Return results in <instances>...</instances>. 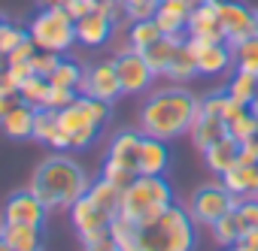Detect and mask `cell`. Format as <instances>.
Returning <instances> with one entry per match:
<instances>
[{
	"instance_id": "30",
	"label": "cell",
	"mask_w": 258,
	"mask_h": 251,
	"mask_svg": "<svg viewBox=\"0 0 258 251\" xmlns=\"http://www.w3.org/2000/svg\"><path fill=\"white\" fill-rule=\"evenodd\" d=\"M225 91H228L234 100H240L243 106H252V100H255V94H258V76L237 70V73L231 76V82H228Z\"/></svg>"
},
{
	"instance_id": "13",
	"label": "cell",
	"mask_w": 258,
	"mask_h": 251,
	"mask_svg": "<svg viewBox=\"0 0 258 251\" xmlns=\"http://www.w3.org/2000/svg\"><path fill=\"white\" fill-rule=\"evenodd\" d=\"M185 40L195 49L201 76H222L228 67H234V52L228 43H207V40H191V37H185Z\"/></svg>"
},
{
	"instance_id": "45",
	"label": "cell",
	"mask_w": 258,
	"mask_h": 251,
	"mask_svg": "<svg viewBox=\"0 0 258 251\" xmlns=\"http://www.w3.org/2000/svg\"><path fill=\"white\" fill-rule=\"evenodd\" d=\"M237 164H258V140L240 146V152H237Z\"/></svg>"
},
{
	"instance_id": "34",
	"label": "cell",
	"mask_w": 258,
	"mask_h": 251,
	"mask_svg": "<svg viewBox=\"0 0 258 251\" xmlns=\"http://www.w3.org/2000/svg\"><path fill=\"white\" fill-rule=\"evenodd\" d=\"M210 233H213V242H216V245H222V248H234V245L243 239V233H240V224H237L234 212H228L225 218H219V221L210 227Z\"/></svg>"
},
{
	"instance_id": "4",
	"label": "cell",
	"mask_w": 258,
	"mask_h": 251,
	"mask_svg": "<svg viewBox=\"0 0 258 251\" xmlns=\"http://www.w3.org/2000/svg\"><path fill=\"white\" fill-rule=\"evenodd\" d=\"M173 200V188L164 176H137L131 185L121 191V209L118 215L127 218L131 224H146L152 218H158L164 209H170Z\"/></svg>"
},
{
	"instance_id": "17",
	"label": "cell",
	"mask_w": 258,
	"mask_h": 251,
	"mask_svg": "<svg viewBox=\"0 0 258 251\" xmlns=\"http://www.w3.org/2000/svg\"><path fill=\"white\" fill-rule=\"evenodd\" d=\"M34 140L55 149V152H70V137L61 131V121H58V109H37V118H34Z\"/></svg>"
},
{
	"instance_id": "50",
	"label": "cell",
	"mask_w": 258,
	"mask_h": 251,
	"mask_svg": "<svg viewBox=\"0 0 258 251\" xmlns=\"http://www.w3.org/2000/svg\"><path fill=\"white\" fill-rule=\"evenodd\" d=\"M0 251H13V248H10V245L4 242V236H0Z\"/></svg>"
},
{
	"instance_id": "14",
	"label": "cell",
	"mask_w": 258,
	"mask_h": 251,
	"mask_svg": "<svg viewBox=\"0 0 258 251\" xmlns=\"http://www.w3.org/2000/svg\"><path fill=\"white\" fill-rule=\"evenodd\" d=\"M112 34H115V22L106 13H100V10H91L82 19H76V43L85 46V49L106 46Z\"/></svg>"
},
{
	"instance_id": "43",
	"label": "cell",
	"mask_w": 258,
	"mask_h": 251,
	"mask_svg": "<svg viewBox=\"0 0 258 251\" xmlns=\"http://www.w3.org/2000/svg\"><path fill=\"white\" fill-rule=\"evenodd\" d=\"M82 251H118L112 233H103V236H94V239H82Z\"/></svg>"
},
{
	"instance_id": "36",
	"label": "cell",
	"mask_w": 258,
	"mask_h": 251,
	"mask_svg": "<svg viewBox=\"0 0 258 251\" xmlns=\"http://www.w3.org/2000/svg\"><path fill=\"white\" fill-rule=\"evenodd\" d=\"M140 173H134V170H127V167H121V164H112V161H106L103 158V164H100V179H106V182H112L115 188H127L134 179H137Z\"/></svg>"
},
{
	"instance_id": "20",
	"label": "cell",
	"mask_w": 258,
	"mask_h": 251,
	"mask_svg": "<svg viewBox=\"0 0 258 251\" xmlns=\"http://www.w3.org/2000/svg\"><path fill=\"white\" fill-rule=\"evenodd\" d=\"M167 167H170L167 143H164V140H155V137H143L137 173H140V176H164V173H167Z\"/></svg>"
},
{
	"instance_id": "18",
	"label": "cell",
	"mask_w": 258,
	"mask_h": 251,
	"mask_svg": "<svg viewBox=\"0 0 258 251\" xmlns=\"http://www.w3.org/2000/svg\"><path fill=\"white\" fill-rule=\"evenodd\" d=\"M140 146H143V134L140 131H118L106 149V161L112 164H121L127 170L137 173V164H140Z\"/></svg>"
},
{
	"instance_id": "29",
	"label": "cell",
	"mask_w": 258,
	"mask_h": 251,
	"mask_svg": "<svg viewBox=\"0 0 258 251\" xmlns=\"http://www.w3.org/2000/svg\"><path fill=\"white\" fill-rule=\"evenodd\" d=\"M228 137H231V140H237L240 146H243V143L258 140V115H255L252 109H243L237 118H231V121H228Z\"/></svg>"
},
{
	"instance_id": "32",
	"label": "cell",
	"mask_w": 258,
	"mask_h": 251,
	"mask_svg": "<svg viewBox=\"0 0 258 251\" xmlns=\"http://www.w3.org/2000/svg\"><path fill=\"white\" fill-rule=\"evenodd\" d=\"M231 52H234V70L258 76V37H249V40L231 46Z\"/></svg>"
},
{
	"instance_id": "1",
	"label": "cell",
	"mask_w": 258,
	"mask_h": 251,
	"mask_svg": "<svg viewBox=\"0 0 258 251\" xmlns=\"http://www.w3.org/2000/svg\"><path fill=\"white\" fill-rule=\"evenodd\" d=\"M195 218L185 206L173 203L158 218L146 224H131L127 218L115 215L109 233L118 245V251H195Z\"/></svg>"
},
{
	"instance_id": "25",
	"label": "cell",
	"mask_w": 258,
	"mask_h": 251,
	"mask_svg": "<svg viewBox=\"0 0 258 251\" xmlns=\"http://www.w3.org/2000/svg\"><path fill=\"white\" fill-rule=\"evenodd\" d=\"M164 76H167L170 82H188V79L198 76V58H195V49L188 46V40H182V43L176 46V52H173L170 67H167Z\"/></svg>"
},
{
	"instance_id": "15",
	"label": "cell",
	"mask_w": 258,
	"mask_h": 251,
	"mask_svg": "<svg viewBox=\"0 0 258 251\" xmlns=\"http://www.w3.org/2000/svg\"><path fill=\"white\" fill-rule=\"evenodd\" d=\"M216 4H219V0H204V4H198V7L191 10L185 37H191V40H207V43H225Z\"/></svg>"
},
{
	"instance_id": "47",
	"label": "cell",
	"mask_w": 258,
	"mask_h": 251,
	"mask_svg": "<svg viewBox=\"0 0 258 251\" xmlns=\"http://www.w3.org/2000/svg\"><path fill=\"white\" fill-rule=\"evenodd\" d=\"M37 4L43 7V10H55V7H61L64 0H37Z\"/></svg>"
},
{
	"instance_id": "54",
	"label": "cell",
	"mask_w": 258,
	"mask_h": 251,
	"mask_svg": "<svg viewBox=\"0 0 258 251\" xmlns=\"http://www.w3.org/2000/svg\"><path fill=\"white\" fill-rule=\"evenodd\" d=\"M0 233H4V221H0Z\"/></svg>"
},
{
	"instance_id": "26",
	"label": "cell",
	"mask_w": 258,
	"mask_h": 251,
	"mask_svg": "<svg viewBox=\"0 0 258 251\" xmlns=\"http://www.w3.org/2000/svg\"><path fill=\"white\" fill-rule=\"evenodd\" d=\"M185 37H161V40H155L149 49H143V58L149 61V67H152V73L155 76H164L167 73V67H170V58H173V52H176V46L182 43Z\"/></svg>"
},
{
	"instance_id": "28",
	"label": "cell",
	"mask_w": 258,
	"mask_h": 251,
	"mask_svg": "<svg viewBox=\"0 0 258 251\" xmlns=\"http://www.w3.org/2000/svg\"><path fill=\"white\" fill-rule=\"evenodd\" d=\"M88 197H91L97 206H103L106 212H112V215H118V209H121V188H115L112 182H106V179H100V176L91 182Z\"/></svg>"
},
{
	"instance_id": "40",
	"label": "cell",
	"mask_w": 258,
	"mask_h": 251,
	"mask_svg": "<svg viewBox=\"0 0 258 251\" xmlns=\"http://www.w3.org/2000/svg\"><path fill=\"white\" fill-rule=\"evenodd\" d=\"M76 97H79V91H73V88H61V85H52V91H49V97H46V106L61 112V109L70 106Z\"/></svg>"
},
{
	"instance_id": "31",
	"label": "cell",
	"mask_w": 258,
	"mask_h": 251,
	"mask_svg": "<svg viewBox=\"0 0 258 251\" xmlns=\"http://www.w3.org/2000/svg\"><path fill=\"white\" fill-rule=\"evenodd\" d=\"M19 91H22V100L28 103V106H34V109H43L46 106V97H49V91H52V82L46 79V76H31V79H25L22 85H19Z\"/></svg>"
},
{
	"instance_id": "44",
	"label": "cell",
	"mask_w": 258,
	"mask_h": 251,
	"mask_svg": "<svg viewBox=\"0 0 258 251\" xmlns=\"http://www.w3.org/2000/svg\"><path fill=\"white\" fill-rule=\"evenodd\" d=\"M61 10H64V13L76 22V19H82L85 13H91V10H94V4H88V0H64Z\"/></svg>"
},
{
	"instance_id": "7",
	"label": "cell",
	"mask_w": 258,
	"mask_h": 251,
	"mask_svg": "<svg viewBox=\"0 0 258 251\" xmlns=\"http://www.w3.org/2000/svg\"><path fill=\"white\" fill-rule=\"evenodd\" d=\"M58 121H61V131L70 137V152L88 149V146L97 140V134H100V124L91 118V112L85 109L82 97H76L70 106H64V109L58 112Z\"/></svg>"
},
{
	"instance_id": "2",
	"label": "cell",
	"mask_w": 258,
	"mask_h": 251,
	"mask_svg": "<svg viewBox=\"0 0 258 251\" xmlns=\"http://www.w3.org/2000/svg\"><path fill=\"white\" fill-rule=\"evenodd\" d=\"M198 97L185 88H161L152 91L143 106H140V134L155 137V140H176L188 134L195 112H198Z\"/></svg>"
},
{
	"instance_id": "19",
	"label": "cell",
	"mask_w": 258,
	"mask_h": 251,
	"mask_svg": "<svg viewBox=\"0 0 258 251\" xmlns=\"http://www.w3.org/2000/svg\"><path fill=\"white\" fill-rule=\"evenodd\" d=\"M188 16H191V7L185 4V0H161V7L155 13V22H158L161 34H167V37H185Z\"/></svg>"
},
{
	"instance_id": "46",
	"label": "cell",
	"mask_w": 258,
	"mask_h": 251,
	"mask_svg": "<svg viewBox=\"0 0 258 251\" xmlns=\"http://www.w3.org/2000/svg\"><path fill=\"white\" fill-rule=\"evenodd\" d=\"M243 245H252V248H258V227L255 230H249V233H243V239H240Z\"/></svg>"
},
{
	"instance_id": "42",
	"label": "cell",
	"mask_w": 258,
	"mask_h": 251,
	"mask_svg": "<svg viewBox=\"0 0 258 251\" xmlns=\"http://www.w3.org/2000/svg\"><path fill=\"white\" fill-rule=\"evenodd\" d=\"M34 55H37V43L28 37V40H22V43H19V46L7 55V64H28Z\"/></svg>"
},
{
	"instance_id": "38",
	"label": "cell",
	"mask_w": 258,
	"mask_h": 251,
	"mask_svg": "<svg viewBox=\"0 0 258 251\" xmlns=\"http://www.w3.org/2000/svg\"><path fill=\"white\" fill-rule=\"evenodd\" d=\"M61 58L64 55H58V52H46V49H37V55L31 58V70L37 73V76H52L55 73V67L61 64Z\"/></svg>"
},
{
	"instance_id": "37",
	"label": "cell",
	"mask_w": 258,
	"mask_h": 251,
	"mask_svg": "<svg viewBox=\"0 0 258 251\" xmlns=\"http://www.w3.org/2000/svg\"><path fill=\"white\" fill-rule=\"evenodd\" d=\"M22 40H28V28H19V25H13V22H4V19H0V52L10 55Z\"/></svg>"
},
{
	"instance_id": "35",
	"label": "cell",
	"mask_w": 258,
	"mask_h": 251,
	"mask_svg": "<svg viewBox=\"0 0 258 251\" xmlns=\"http://www.w3.org/2000/svg\"><path fill=\"white\" fill-rule=\"evenodd\" d=\"M234 218L240 224V233H249L258 227V197H240L237 209H234Z\"/></svg>"
},
{
	"instance_id": "52",
	"label": "cell",
	"mask_w": 258,
	"mask_h": 251,
	"mask_svg": "<svg viewBox=\"0 0 258 251\" xmlns=\"http://www.w3.org/2000/svg\"><path fill=\"white\" fill-rule=\"evenodd\" d=\"M121 4H124V7H134V4H137V0H121Z\"/></svg>"
},
{
	"instance_id": "24",
	"label": "cell",
	"mask_w": 258,
	"mask_h": 251,
	"mask_svg": "<svg viewBox=\"0 0 258 251\" xmlns=\"http://www.w3.org/2000/svg\"><path fill=\"white\" fill-rule=\"evenodd\" d=\"M237 152H240V143H237V140H231V137H225V140L213 143V146H210L207 152H201V155H204V161H207L210 173L225 176L231 167H237Z\"/></svg>"
},
{
	"instance_id": "49",
	"label": "cell",
	"mask_w": 258,
	"mask_h": 251,
	"mask_svg": "<svg viewBox=\"0 0 258 251\" xmlns=\"http://www.w3.org/2000/svg\"><path fill=\"white\" fill-rule=\"evenodd\" d=\"M249 109H252V112L258 115V94H255V100H252V106H249Z\"/></svg>"
},
{
	"instance_id": "48",
	"label": "cell",
	"mask_w": 258,
	"mask_h": 251,
	"mask_svg": "<svg viewBox=\"0 0 258 251\" xmlns=\"http://www.w3.org/2000/svg\"><path fill=\"white\" fill-rule=\"evenodd\" d=\"M4 70H7V55L0 52V73H4Z\"/></svg>"
},
{
	"instance_id": "16",
	"label": "cell",
	"mask_w": 258,
	"mask_h": 251,
	"mask_svg": "<svg viewBox=\"0 0 258 251\" xmlns=\"http://www.w3.org/2000/svg\"><path fill=\"white\" fill-rule=\"evenodd\" d=\"M188 137H191V146L198 152H207L213 143H219V140L228 137V124H225L222 115H210L198 103V112H195V121H191V128H188Z\"/></svg>"
},
{
	"instance_id": "41",
	"label": "cell",
	"mask_w": 258,
	"mask_h": 251,
	"mask_svg": "<svg viewBox=\"0 0 258 251\" xmlns=\"http://www.w3.org/2000/svg\"><path fill=\"white\" fill-rule=\"evenodd\" d=\"M161 7V0H137L134 7H127V22H143V19H155Z\"/></svg>"
},
{
	"instance_id": "53",
	"label": "cell",
	"mask_w": 258,
	"mask_h": 251,
	"mask_svg": "<svg viewBox=\"0 0 258 251\" xmlns=\"http://www.w3.org/2000/svg\"><path fill=\"white\" fill-rule=\"evenodd\" d=\"M255 37H258V13H255Z\"/></svg>"
},
{
	"instance_id": "5",
	"label": "cell",
	"mask_w": 258,
	"mask_h": 251,
	"mask_svg": "<svg viewBox=\"0 0 258 251\" xmlns=\"http://www.w3.org/2000/svg\"><path fill=\"white\" fill-rule=\"evenodd\" d=\"M28 37L37 43V49H46V52H70L73 43H76V22L61 10H40L31 25H28Z\"/></svg>"
},
{
	"instance_id": "8",
	"label": "cell",
	"mask_w": 258,
	"mask_h": 251,
	"mask_svg": "<svg viewBox=\"0 0 258 251\" xmlns=\"http://www.w3.org/2000/svg\"><path fill=\"white\" fill-rule=\"evenodd\" d=\"M112 61H115V73H118V82H121L124 94H143L155 82V73H152L149 61L143 58V52H137L131 46L121 49Z\"/></svg>"
},
{
	"instance_id": "33",
	"label": "cell",
	"mask_w": 258,
	"mask_h": 251,
	"mask_svg": "<svg viewBox=\"0 0 258 251\" xmlns=\"http://www.w3.org/2000/svg\"><path fill=\"white\" fill-rule=\"evenodd\" d=\"M82 76H85V67H82V64H76V61H70V58H61V64L55 67V73L49 76V82H52V85H61V88L79 91Z\"/></svg>"
},
{
	"instance_id": "12",
	"label": "cell",
	"mask_w": 258,
	"mask_h": 251,
	"mask_svg": "<svg viewBox=\"0 0 258 251\" xmlns=\"http://www.w3.org/2000/svg\"><path fill=\"white\" fill-rule=\"evenodd\" d=\"M46 203L28 188V191H16L7 197L4 209H0V221L4 224H46Z\"/></svg>"
},
{
	"instance_id": "6",
	"label": "cell",
	"mask_w": 258,
	"mask_h": 251,
	"mask_svg": "<svg viewBox=\"0 0 258 251\" xmlns=\"http://www.w3.org/2000/svg\"><path fill=\"white\" fill-rule=\"evenodd\" d=\"M240 203V197H234L225 185H204L188 197V215L195 218V224L201 227H213L219 218H225L228 212H234Z\"/></svg>"
},
{
	"instance_id": "11",
	"label": "cell",
	"mask_w": 258,
	"mask_h": 251,
	"mask_svg": "<svg viewBox=\"0 0 258 251\" xmlns=\"http://www.w3.org/2000/svg\"><path fill=\"white\" fill-rule=\"evenodd\" d=\"M216 13H219V25H222L228 46H237V43L255 37V13L246 10L243 4H237V0H219Z\"/></svg>"
},
{
	"instance_id": "9",
	"label": "cell",
	"mask_w": 258,
	"mask_h": 251,
	"mask_svg": "<svg viewBox=\"0 0 258 251\" xmlns=\"http://www.w3.org/2000/svg\"><path fill=\"white\" fill-rule=\"evenodd\" d=\"M70 224L76 227V233H79V239H94V236H103V233H109V227H112V221H115V215L112 212H106L103 206H97L88 194H82L70 209Z\"/></svg>"
},
{
	"instance_id": "22",
	"label": "cell",
	"mask_w": 258,
	"mask_h": 251,
	"mask_svg": "<svg viewBox=\"0 0 258 251\" xmlns=\"http://www.w3.org/2000/svg\"><path fill=\"white\" fill-rule=\"evenodd\" d=\"M222 185L234 197H258V164H237L222 176Z\"/></svg>"
},
{
	"instance_id": "23",
	"label": "cell",
	"mask_w": 258,
	"mask_h": 251,
	"mask_svg": "<svg viewBox=\"0 0 258 251\" xmlns=\"http://www.w3.org/2000/svg\"><path fill=\"white\" fill-rule=\"evenodd\" d=\"M34 118H37V109L22 103L0 118V128L10 140H34Z\"/></svg>"
},
{
	"instance_id": "27",
	"label": "cell",
	"mask_w": 258,
	"mask_h": 251,
	"mask_svg": "<svg viewBox=\"0 0 258 251\" xmlns=\"http://www.w3.org/2000/svg\"><path fill=\"white\" fill-rule=\"evenodd\" d=\"M164 34H161V28H158V22L155 19H143V22H127V46L131 49H137V52H143V49H149L155 40H161Z\"/></svg>"
},
{
	"instance_id": "55",
	"label": "cell",
	"mask_w": 258,
	"mask_h": 251,
	"mask_svg": "<svg viewBox=\"0 0 258 251\" xmlns=\"http://www.w3.org/2000/svg\"><path fill=\"white\" fill-rule=\"evenodd\" d=\"M228 251H234V248H228Z\"/></svg>"
},
{
	"instance_id": "10",
	"label": "cell",
	"mask_w": 258,
	"mask_h": 251,
	"mask_svg": "<svg viewBox=\"0 0 258 251\" xmlns=\"http://www.w3.org/2000/svg\"><path fill=\"white\" fill-rule=\"evenodd\" d=\"M79 94H88V97L115 103V100L124 94V91H121V82H118V73H115V61L109 58V61H97V64H91V67H85Z\"/></svg>"
},
{
	"instance_id": "21",
	"label": "cell",
	"mask_w": 258,
	"mask_h": 251,
	"mask_svg": "<svg viewBox=\"0 0 258 251\" xmlns=\"http://www.w3.org/2000/svg\"><path fill=\"white\" fill-rule=\"evenodd\" d=\"M4 242L13 251H43V224H4Z\"/></svg>"
},
{
	"instance_id": "51",
	"label": "cell",
	"mask_w": 258,
	"mask_h": 251,
	"mask_svg": "<svg viewBox=\"0 0 258 251\" xmlns=\"http://www.w3.org/2000/svg\"><path fill=\"white\" fill-rule=\"evenodd\" d=\"M185 4H188V7H191V10H195V7H198V4H204V0H185Z\"/></svg>"
},
{
	"instance_id": "3",
	"label": "cell",
	"mask_w": 258,
	"mask_h": 251,
	"mask_svg": "<svg viewBox=\"0 0 258 251\" xmlns=\"http://www.w3.org/2000/svg\"><path fill=\"white\" fill-rule=\"evenodd\" d=\"M91 179L73 158H49L37 167L31 179V191L46 203L49 212L70 209L82 194H88Z\"/></svg>"
},
{
	"instance_id": "39",
	"label": "cell",
	"mask_w": 258,
	"mask_h": 251,
	"mask_svg": "<svg viewBox=\"0 0 258 251\" xmlns=\"http://www.w3.org/2000/svg\"><path fill=\"white\" fill-rule=\"evenodd\" d=\"M25 100H22V91H19V85H10L7 79H0V118H4L7 112H13L16 106H22Z\"/></svg>"
}]
</instances>
